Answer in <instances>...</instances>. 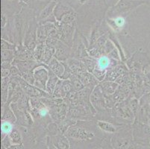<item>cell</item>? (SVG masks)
<instances>
[{
    "instance_id": "7",
    "label": "cell",
    "mask_w": 150,
    "mask_h": 149,
    "mask_svg": "<svg viewBox=\"0 0 150 149\" xmlns=\"http://www.w3.org/2000/svg\"><path fill=\"white\" fill-rule=\"evenodd\" d=\"M102 90L100 86H96L93 91L91 95V101L92 102L93 105L97 106L98 109H104L105 102L104 97L102 95Z\"/></svg>"
},
{
    "instance_id": "13",
    "label": "cell",
    "mask_w": 150,
    "mask_h": 149,
    "mask_svg": "<svg viewBox=\"0 0 150 149\" xmlns=\"http://www.w3.org/2000/svg\"><path fill=\"white\" fill-rule=\"evenodd\" d=\"M49 74H50V78H49L47 85H46V92L50 95H52L54 88L56 87L60 78L50 69L49 71Z\"/></svg>"
},
{
    "instance_id": "19",
    "label": "cell",
    "mask_w": 150,
    "mask_h": 149,
    "mask_svg": "<svg viewBox=\"0 0 150 149\" xmlns=\"http://www.w3.org/2000/svg\"><path fill=\"white\" fill-rule=\"evenodd\" d=\"M20 76L23 78L29 84L35 85V76H34V72H21Z\"/></svg>"
},
{
    "instance_id": "16",
    "label": "cell",
    "mask_w": 150,
    "mask_h": 149,
    "mask_svg": "<svg viewBox=\"0 0 150 149\" xmlns=\"http://www.w3.org/2000/svg\"><path fill=\"white\" fill-rule=\"evenodd\" d=\"M1 128H2V135H3L2 139H4L6 136H8L11 133V132L13 130V123L11 122V121H9L2 120V125H1Z\"/></svg>"
},
{
    "instance_id": "17",
    "label": "cell",
    "mask_w": 150,
    "mask_h": 149,
    "mask_svg": "<svg viewBox=\"0 0 150 149\" xmlns=\"http://www.w3.org/2000/svg\"><path fill=\"white\" fill-rule=\"evenodd\" d=\"M11 141L12 145H20L22 144V136L20 131L17 128H13V131L11 132L10 134L8 135Z\"/></svg>"
},
{
    "instance_id": "27",
    "label": "cell",
    "mask_w": 150,
    "mask_h": 149,
    "mask_svg": "<svg viewBox=\"0 0 150 149\" xmlns=\"http://www.w3.org/2000/svg\"><path fill=\"white\" fill-rule=\"evenodd\" d=\"M1 76H2V78L10 77L11 76L10 69H1Z\"/></svg>"
},
{
    "instance_id": "11",
    "label": "cell",
    "mask_w": 150,
    "mask_h": 149,
    "mask_svg": "<svg viewBox=\"0 0 150 149\" xmlns=\"http://www.w3.org/2000/svg\"><path fill=\"white\" fill-rule=\"evenodd\" d=\"M114 60L112 61L110 57L107 55H102L96 60V68L101 69V70H107L108 69L110 68L113 65Z\"/></svg>"
},
{
    "instance_id": "1",
    "label": "cell",
    "mask_w": 150,
    "mask_h": 149,
    "mask_svg": "<svg viewBox=\"0 0 150 149\" xmlns=\"http://www.w3.org/2000/svg\"><path fill=\"white\" fill-rule=\"evenodd\" d=\"M97 127L93 121H77L68 128L65 135L73 141L88 143L96 138Z\"/></svg>"
},
{
    "instance_id": "4",
    "label": "cell",
    "mask_w": 150,
    "mask_h": 149,
    "mask_svg": "<svg viewBox=\"0 0 150 149\" xmlns=\"http://www.w3.org/2000/svg\"><path fill=\"white\" fill-rule=\"evenodd\" d=\"M117 133L112 139V145L114 149H130L132 147L131 141L132 138L129 139V135Z\"/></svg>"
},
{
    "instance_id": "8",
    "label": "cell",
    "mask_w": 150,
    "mask_h": 149,
    "mask_svg": "<svg viewBox=\"0 0 150 149\" xmlns=\"http://www.w3.org/2000/svg\"><path fill=\"white\" fill-rule=\"evenodd\" d=\"M48 66L50 70L52 71L59 78H61L64 72L65 67L63 62L58 61L54 57L50 61V63L48 64Z\"/></svg>"
},
{
    "instance_id": "20",
    "label": "cell",
    "mask_w": 150,
    "mask_h": 149,
    "mask_svg": "<svg viewBox=\"0 0 150 149\" xmlns=\"http://www.w3.org/2000/svg\"><path fill=\"white\" fill-rule=\"evenodd\" d=\"M1 56H2V57H1L2 61H13L15 57V52L13 50H2Z\"/></svg>"
},
{
    "instance_id": "24",
    "label": "cell",
    "mask_w": 150,
    "mask_h": 149,
    "mask_svg": "<svg viewBox=\"0 0 150 149\" xmlns=\"http://www.w3.org/2000/svg\"><path fill=\"white\" fill-rule=\"evenodd\" d=\"M114 24L117 28H123L125 24V20L122 16H118L114 20Z\"/></svg>"
},
{
    "instance_id": "2",
    "label": "cell",
    "mask_w": 150,
    "mask_h": 149,
    "mask_svg": "<svg viewBox=\"0 0 150 149\" xmlns=\"http://www.w3.org/2000/svg\"><path fill=\"white\" fill-rule=\"evenodd\" d=\"M50 68L46 64L40 66L34 70V76L35 78V86L38 88L46 91V85L48 82L50 74Z\"/></svg>"
},
{
    "instance_id": "5",
    "label": "cell",
    "mask_w": 150,
    "mask_h": 149,
    "mask_svg": "<svg viewBox=\"0 0 150 149\" xmlns=\"http://www.w3.org/2000/svg\"><path fill=\"white\" fill-rule=\"evenodd\" d=\"M50 140L55 148L58 149H69L70 143L69 139L65 134L58 133L55 136H50Z\"/></svg>"
},
{
    "instance_id": "12",
    "label": "cell",
    "mask_w": 150,
    "mask_h": 149,
    "mask_svg": "<svg viewBox=\"0 0 150 149\" xmlns=\"http://www.w3.org/2000/svg\"><path fill=\"white\" fill-rule=\"evenodd\" d=\"M2 120L5 121H9L12 123H14L17 121V118L15 116L14 113L12 110L11 106H9L8 104L6 103L5 105H2Z\"/></svg>"
},
{
    "instance_id": "9",
    "label": "cell",
    "mask_w": 150,
    "mask_h": 149,
    "mask_svg": "<svg viewBox=\"0 0 150 149\" xmlns=\"http://www.w3.org/2000/svg\"><path fill=\"white\" fill-rule=\"evenodd\" d=\"M67 64H68L73 73L76 76H79L81 74L86 72V71H87L85 65L83 63L77 61V60L69 59L68 60Z\"/></svg>"
},
{
    "instance_id": "28",
    "label": "cell",
    "mask_w": 150,
    "mask_h": 149,
    "mask_svg": "<svg viewBox=\"0 0 150 149\" xmlns=\"http://www.w3.org/2000/svg\"><path fill=\"white\" fill-rule=\"evenodd\" d=\"M22 148H23V145H22V144L12 145H11L10 147L8 148L7 149H22Z\"/></svg>"
},
{
    "instance_id": "22",
    "label": "cell",
    "mask_w": 150,
    "mask_h": 149,
    "mask_svg": "<svg viewBox=\"0 0 150 149\" xmlns=\"http://www.w3.org/2000/svg\"><path fill=\"white\" fill-rule=\"evenodd\" d=\"M92 74L95 76V78H96L99 81H102L104 80L105 77L106 76L107 72H106L105 70H101V69L96 68V69L93 71Z\"/></svg>"
},
{
    "instance_id": "23",
    "label": "cell",
    "mask_w": 150,
    "mask_h": 149,
    "mask_svg": "<svg viewBox=\"0 0 150 149\" xmlns=\"http://www.w3.org/2000/svg\"><path fill=\"white\" fill-rule=\"evenodd\" d=\"M1 48L2 50H15V46L12 43H9L8 41L5 40V39H2L1 41Z\"/></svg>"
},
{
    "instance_id": "6",
    "label": "cell",
    "mask_w": 150,
    "mask_h": 149,
    "mask_svg": "<svg viewBox=\"0 0 150 149\" xmlns=\"http://www.w3.org/2000/svg\"><path fill=\"white\" fill-rule=\"evenodd\" d=\"M69 54H70V50L68 48L67 45H65L58 40V43L55 46V53H54V57L60 61H65L68 59Z\"/></svg>"
},
{
    "instance_id": "26",
    "label": "cell",
    "mask_w": 150,
    "mask_h": 149,
    "mask_svg": "<svg viewBox=\"0 0 150 149\" xmlns=\"http://www.w3.org/2000/svg\"><path fill=\"white\" fill-rule=\"evenodd\" d=\"M1 66H2V69H10L11 67L12 66V61H2Z\"/></svg>"
},
{
    "instance_id": "15",
    "label": "cell",
    "mask_w": 150,
    "mask_h": 149,
    "mask_svg": "<svg viewBox=\"0 0 150 149\" xmlns=\"http://www.w3.org/2000/svg\"><path fill=\"white\" fill-rule=\"evenodd\" d=\"M56 7V2H52L49 4L46 8L43 9V11L41 12L40 16V20H46L47 18H49L50 16H52V13L53 10H54V8Z\"/></svg>"
},
{
    "instance_id": "29",
    "label": "cell",
    "mask_w": 150,
    "mask_h": 149,
    "mask_svg": "<svg viewBox=\"0 0 150 149\" xmlns=\"http://www.w3.org/2000/svg\"><path fill=\"white\" fill-rule=\"evenodd\" d=\"M6 19H5V15H2V28H4V26H5V23H6Z\"/></svg>"
},
{
    "instance_id": "10",
    "label": "cell",
    "mask_w": 150,
    "mask_h": 149,
    "mask_svg": "<svg viewBox=\"0 0 150 149\" xmlns=\"http://www.w3.org/2000/svg\"><path fill=\"white\" fill-rule=\"evenodd\" d=\"M96 124H97L99 129L108 133H117V131L120 130V128L121 127H119V125H117V124H112V123L109 122V121H100V120L97 121Z\"/></svg>"
},
{
    "instance_id": "21",
    "label": "cell",
    "mask_w": 150,
    "mask_h": 149,
    "mask_svg": "<svg viewBox=\"0 0 150 149\" xmlns=\"http://www.w3.org/2000/svg\"><path fill=\"white\" fill-rule=\"evenodd\" d=\"M47 130H48V132L50 133V136H55V135L58 134V133H60L58 125L54 122H52L49 124Z\"/></svg>"
},
{
    "instance_id": "3",
    "label": "cell",
    "mask_w": 150,
    "mask_h": 149,
    "mask_svg": "<svg viewBox=\"0 0 150 149\" xmlns=\"http://www.w3.org/2000/svg\"><path fill=\"white\" fill-rule=\"evenodd\" d=\"M49 110L51 118L58 124L66 119V116L67 114V107L64 102L51 107Z\"/></svg>"
},
{
    "instance_id": "30",
    "label": "cell",
    "mask_w": 150,
    "mask_h": 149,
    "mask_svg": "<svg viewBox=\"0 0 150 149\" xmlns=\"http://www.w3.org/2000/svg\"><path fill=\"white\" fill-rule=\"evenodd\" d=\"M149 125H150V120H149Z\"/></svg>"
},
{
    "instance_id": "14",
    "label": "cell",
    "mask_w": 150,
    "mask_h": 149,
    "mask_svg": "<svg viewBox=\"0 0 150 149\" xmlns=\"http://www.w3.org/2000/svg\"><path fill=\"white\" fill-rule=\"evenodd\" d=\"M54 53H55V47L54 46L46 45L43 55H42L41 59H40V62L44 64H48L50 61L54 57L52 56L54 55Z\"/></svg>"
},
{
    "instance_id": "25",
    "label": "cell",
    "mask_w": 150,
    "mask_h": 149,
    "mask_svg": "<svg viewBox=\"0 0 150 149\" xmlns=\"http://www.w3.org/2000/svg\"><path fill=\"white\" fill-rule=\"evenodd\" d=\"M10 77H16V76H20V71L19 68L16 65H12L10 69Z\"/></svg>"
},
{
    "instance_id": "18",
    "label": "cell",
    "mask_w": 150,
    "mask_h": 149,
    "mask_svg": "<svg viewBox=\"0 0 150 149\" xmlns=\"http://www.w3.org/2000/svg\"><path fill=\"white\" fill-rule=\"evenodd\" d=\"M102 88V92H105L107 94H112L114 93L115 90L117 89V83H112V82H104L103 84L100 85Z\"/></svg>"
}]
</instances>
